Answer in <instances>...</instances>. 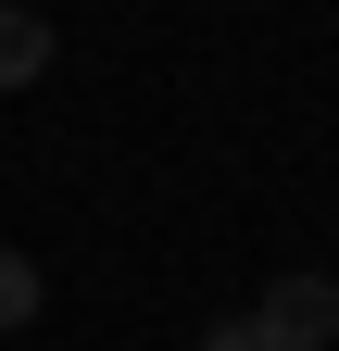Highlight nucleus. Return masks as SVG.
Here are the masks:
<instances>
[{"label": "nucleus", "mask_w": 339, "mask_h": 351, "mask_svg": "<svg viewBox=\"0 0 339 351\" xmlns=\"http://www.w3.org/2000/svg\"><path fill=\"white\" fill-rule=\"evenodd\" d=\"M38 75H51V13L0 0V88H38Z\"/></svg>", "instance_id": "nucleus-2"}, {"label": "nucleus", "mask_w": 339, "mask_h": 351, "mask_svg": "<svg viewBox=\"0 0 339 351\" xmlns=\"http://www.w3.org/2000/svg\"><path fill=\"white\" fill-rule=\"evenodd\" d=\"M201 351H264V326H251V314H226V326H201Z\"/></svg>", "instance_id": "nucleus-4"}, {"label": "nucleus", "mask_w": 339, "mask_h": 351, "mask_svg": "<svg viewBox=\"0 0 339 351\" xmlns=\"http://www.w3.org/2000/svg\"><path fill=\"white\" fill-rule=\"evenodd\" d=\"M13 326H38V263L0 251V339H13Z\"/></svg>", "instance_id": "nucleus-3"}, {"label": "nucleus", "mask_w": 339, "mask_h": 351, "mask_svg": "<svg viewBox=\"0 0 339 351\" xmlns=\"http://www.w3.org/2000/svg\"><path fill=\"white\" fill-rule=\"evenodd\" d=\"M251 326H264V351H327V339H339V289H327V276H277Z\"/></svg>", "instance_id": "nucleus-1"}]
</instances>
